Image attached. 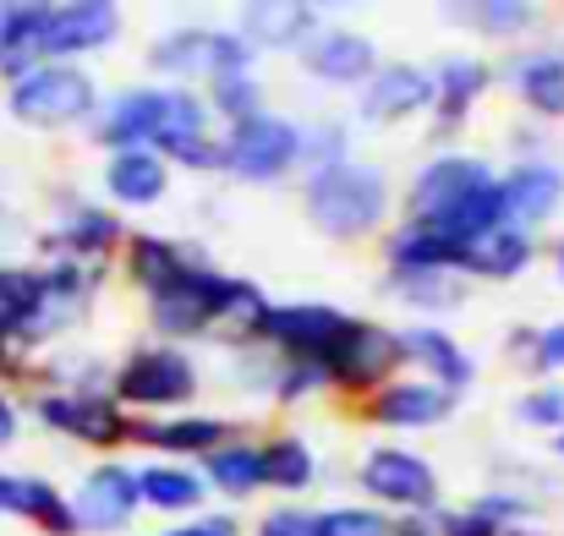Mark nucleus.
<instances>
[{"label":"nucleus","mask_w":564,"mask_h":536,"mask_svg":"<svg viewBox=\"0 0 564 536\" xmlns=\"http://www.w3.org/2000/svg\"><path fill=\"white\" fill-rule=\"evenodd\" d=\"M0 515L28 521L33 532H44V536H77V521H72L66 493H61L55 482H44V477L0 471Z\"/></svg>","instance_id":"nucleus-26"},{"label":"nucleus","mask_w":564,"mask_h":536,"mask_svg":"<svg viewBox=\"0 0 564 536\" xmlns=\"http://www.w3.org/2000/svg\"><path fill=\"white\" fill-rule=\"evenodd\" d=\"M357 488L373 499V510L383 504V515H389V510H400V515H427V510H438V471H433L416 449H400V444H378V449L362 455Z\"/></svg>","instance_id":"nucleus-8"},{"label":"nucleus","mask_w":564,"mask_h":536,"mask_svg":"<svg viewBox=\"0 0 564 536\" xmlns=\"http://www.w3.org/2000/svg\"><path fill=\"white\" fill-rule=\"evenodd\" d=\"M252 44L236 33V28H171L149 44V72L171 77V88H187V83H219V77H241L252 72Z\"/></svg>","instance_id":"nucleus-4"},{"label":"nucleus","mask_w":564,"mask_h":536,"mask_svg":"<svg viewBox=\"0 0 564 536\" xmlns=\"http://www.w3.org/2000/svg\"><path fill=\"white\" fill-rule=\"evenodd\" d=\"M482 181H494L488 160L482 154H433L416 176H411V192H405V219H427L438 225L466 192H477Z\"/></svg>","instance_id":"nucleus-13"},{"label":"nucleus","mask_w":564,"mask_h":536,"mask_svg":"<svg viewBox=\"0 0 564 536\" xmlns=\"http://www.w3.org/2000/svg\"><path fill=\"white\" fill-rule=\"evenodd\" d=\"M0 378H22V351L11 340H0Z\"/></svg>","instance_id":"nucleus-48"},{"label":"nucleus","mask_w":564,"mask_h":536,"mask_svg":"<svg viewBox=\"0 0 564 536\" xmlns=\"http://www.w3.org/2000/svg\"><path fill=\"white\" fill-rule=\"evenodd\" d=\"M400 367H405V357H400V329H383V324H368V318H346V335L329 351L335 389H346V394H378L389 383V372H400Z\"/></svg>","instance_id":"nucleus-12"},{"label":"nucleus","mask_w":564,"mask_h":536,"mask_svg":"<svg viewBox=\"0 0 564 536\" xmlns=\"http://www.w3.org/2000/svg\"><path fill=\"white\" fill-rule=\"evenodd\" d=\"M116 33H121V6H110V0H50L44 55H50V66L77 61V55H94V50L116 44Z\"/></svg>","instance_id":"nucleus-16"},{"label":"nucleus","mask_w":564,"mask_h":536,"mask_svg":"<svg viewBox=\"0 0 564 536\" xmlns=\"http://www.w3.org/2000/svg\"><path fill=\"white\" fill-rule=\"evenodd\" d=\"M171 165H187V171H225V149H219V138H197V143H187Z\"/></svg>","instance_id":"nucleus-45"},{"label":"nucleus","mask_w":564,"mask_h":536,"mask_svg":"<svg viewBox=\"0 0 564 536\" xmlns=\"http://www.w3.org/2000/svg\"><path fill=\"white\" fill-rule=\"evenodd\" d=\"M389 536H444V526H438V510H427V515H394Z\"/></svg>","instance_id":"nucleus-46"},{"label":"nucleus","mask_w":564,"mask_h":536,"mask_svg":"<svg viewBox=\"0 0 564 536\" xmlns=\"http://www.w3.org/2000/svg\"><path fill=\"white\" fill-rule=\"evenodd\" d=\"M383 252H389V274H460L466 241H455L449 230L427 219H405L389 230Z\"/></svg>","instance_id":"nucleus-25"},{"label":"nucleus","mask_w":564,"mask_h":536,"mask_svg":"<svg viewBox=\"0 0 564 536\" xmlns=\"http://www.w3.org/2000/svg\"><path fill=\"white\" fill-rule=\"evenodd\" d=\"M389 296L411 313H455L466 285H455V274H389Z\"/></svg>","instance_id":"nucleus-35"},{"label":"nucleus","mask_w":564,"mask_h":536,"mask_svg":"<svg viewBox=\"0 0 564 536\" xmlns=\"http://www.w3.org/2000/svg\"><path fill=\"white\" fill-rule=\"evenodd\" d=\"M499 186H505V225H516L527 236L564 208V171L549 160H521L516 171L499 176Z\"/></svg>","instance_id":"nucleus-22"},{"label":"nucleus","mask_w":564,"mask_h":536,"mask_svg":"<svg viewBox=\"0 0 564 536\" xmlns=\"http://www.w3.org/2000/svg\"><path fill=\"white\" fill-rule=\"evenodd\" d=\"M527 367L549 378H564V324H549V329H532V351H527Z\"/></svg>","instance_id":"nucleus-42"},{"label":"nucleus","mask_w":564,"mask_h":536,"mask_svg":"<svg viewBox=\"0 0 564 536\" xmlns=\"http://www.w3.org/2000/svg\"><path fill=\"white\" fill-rule=\"evenodd\" d=\"M516 422L521 427H532V433H564V378H549V383H538V389H527L521 400H516Z\"/></svg>","instance_id":"nucleus-39"},{"label":"nucleus","mask_w":564,"mask_h":536,"mask_svg":"<svg viewBox=\"0 0 564 536\" xmlns=\"http://www.w3.org/2000/svg\"><path fill=\"white\" fill-rule=\"evenodd\" d=\"M203 477L192 466H176V460H149L138 466V499L143 510H160V515H192L203 510Z\"/></svg>","instance_id":"nucleus-32"},{"label":"nucleus","mask_w":564,"mask_h":536,"mask_svg":"<svg viewBox=\"0 0 564 536\" xmlns=\"http://www.w3.org/2000/svg\"><path fill=\"white\" fill-rule=\"evenodd\" d=\"M0 340L22 357L44 351V269L39 263H0Z\"/></svg>","instance_id":"nucleus-18"},{"label":"nucleus","mask_w":564,"mask_h":536,"mask_svg":"<svg viewBox=\"0 0 564 536\" xmlns=\"http://www.w3.org/2000/svg\"><path fill=\"white\" fill-rule=\"evenodd\" d=\"M160 536H208V532H203V526L192 521V526H176V532H160Z\"/></svg>","instance_id":"nucleus-50"},{"label":"nucleus","mask_w":564,"mask_h":536,"mask_svg":"<svg viewBox=\"0 0 564 536\" xmlns=\"http://www.w3.org/2000/svg\"><path fill=\"white\" fill-rule=\"evenodd\" d=\"M44 258H66V263H88V269H105L121 247H127V230L116 219V208H99L88 197H61L55 203V225L50 236L39 241Z\"/></svg>","instance_id":"nucleus-9"},{"label":"nucleus","mask_w":564,"mask_h":536,"mask_svg":"<svg viewBox=\"0 0 564 536\" xmlns=\"http://www.w3.org/2000/svg\"><path fill=\"white\" fill-rule=\"evenodd\" d=\"M197 394V361L182 346H138L110 372V400L121 411H182Z\"/></svg>","instance_id":"nucleus-5"},{"label":"nucleus","mask_w":564,"mask_h":536,"mask_svg":"<svg viewBox=\"0 0 564 536\" xmlns=\"http://www.w3.org/2000/svg\"><path fill=\"white\" fill-rule=\"evenodd\" d=\"M362 416L378 427H394V433H427L455 416V394L427 378H389L378 394H368Z\"/></svg>","instance_id":"nucleus-15"},{"label":"nucleus","mask_w":564,"mask_h":536,"mask_svg":"<svg viewBox=\"0 0 564 536\" xmlns=\"http://www.w3.org/2000/svg\"><path fill=\"white\" fill-rule=\"evenodd\" d=\"M219 149H225V171L230 176L263 186V181L291 176L302 165V127L274 116V110H263V116H252L241 127H225Z\"/></svg>","instance_id":"nucleus-7"},{"label":"nucleus","mask_w":564,"mask_h":536,"mask_svg":"<svg viewBox=\"0 0 564 536\" xmlns=\"http://www.w3.org/2000/svg\"><path fill=\"white\" fill-rule=\"evenodd\" d=\"M94 138L105 154H121V149H154L165 165L208 138V105L192 94V88H127L116 94L110 105H99L94 116Z\"/></svg>","instance_id":"nucleus-1"},{"label":"nucleus","mask_w":564,"mask_h":536,"mask_svg":"<svg viewBox=\"0 0 564 536\" xmlns=\"http://www.w3.org/2000/svg\"><path fill=\"white\" fill-rule=\"evenodd\" d=\"M340 160H351V154H346V127H340V121L302 127V165H307V171H324V165H340Z\"/></svg>","instance_id":"nucleus-41"},{"label":"nucleus","mask_w":564,"mask_h":536,"mask_svg":"<svg viewBox=\"0 0 564 536\" xmlns=\"http://www.w3.org/2000/svg\"><path fill=\"white\" fill-rule=\"evenodd\" d=\"M318 6H302V0H252L241 6V22L236 33L258 50H307L313 33H318Z\"/></svg>","instance_id":"nucleus-24"},{"label":"nucleus","mask_w":564,"mask_h":536,"mask_svg":"<svg viewBox=\"0 0 564 536\" xmlns=\"http://www.w3.org/2000/svg\"><path fill=\"white\" fill-rule=\"evenodd\" d=\"M455 17H466V28H477L488 39H516L538 22V6H527V0H471V6H455Z\"/></svg>","instance_id":"nucleus-36"},{"label":"nucleus","mask_w":564,"mask_h":536,"mask_svg":"<svg viewBox=\"0 0 564 536\" xmlns=\"http://www.w3.org/2000/svg\"><path fill=\"white\" fill-rule=\"evenodd\" d=\"M171 192V165L154 149H121L105 160V197L116 208H154Z\"/></svg>","instance_id":"nucleus-27"},{"label":"nucleus","mask_w":564,"mask_h":536,"mask_svg":"<svg viewBox=\"0 0 564 536\" xmlns=\"http://www.w3.org/2000/svg\"><path fill=\"white\" fill-rule=\"evenodd\" d=\"M208 116H219L225 127H241V121H252V116H263V83L252 77V72H241V77H219V83H208Z\"/></svg>","instance_id":"nucleus-37"},{"label":"nucleus","mask_w":564,"mask_h":536,"mask_svg":"<svg viewBox=\"0 0 564 536\" xmlns=\"http://www.w3.org/2000/svg\"><path fill=\"white\" fill-rule=\"evenodd\" d=\"M313 482H318V455H313L296 433H280V438L263 444V488L302 499Z\"/></svg>","instance_id":"nucleus-33"},{"label":"nucleus","mask_w":564,"mask_h":536,"mask_svg":"<svg viewBox=\"0 0 564 536\" xmlns=\"http://www.w3.org/2000/svg\"><path fill=\"white\" fill-rule=\"evenodd\" d=\"M66 504H72L77 536L127 532V526L138 521V510H143V499H138V466H127V460H99V466L66 493Z\"/></svg>","instance_id":"nucleus-10"},{"label":"nucleus","mask_w":564,"mask_h":536,"mask_svg":"<svg viewBox=\"0 0 564 536\" xmlns=\"http://www.w3.org/2000/svg\"><path fill=\"white\" fill-rule=\"evenodd\" d=\"M532 263H538V236H527V230H516V225H499V230H488L482 241L466 247L460 274H466V280H516V274H527Z\"/></svg>","instance_id":"nucleus-29"},{"label":"nucleus","mask_w":564,"mask_h":536,"mask_svg":"<svg viewBox=\"0 0 564 536\" xmlns=\"http://www.w3.org/2000/svg\"><path fill=\"white\" fill-rule=\"evenodd\" d=\"M346 335V313L324 307V302H269L263 324H258V340L274 351V357L291 361H324L329 367V351L340 346Z\"/></svg>","instance_id":"nucleus-11"},{"label":"nucleus","mask_w":564,"mask_h":536,"mask_svg":"<svg viewBox=\"0 0 564 536\" xmlns=\"http://www.w3.org/2000/svg\"><path fill=\"white\" fill-rule=\"evenodd\" d=\"M302 66L324 88H362L383 61H378V44L368 33H357V28H318L313 44L302 50Z\"/></svg>","instance_id":"nucleus-17"},{"label":"nucleus","mask_w":564,"mask_h":536,"mask_svg":"<svg viewBox=\"0 0 564 536\" xmlns=\"http://www.w3.org/2000/svg\"><path fill=\"white\" fill-rule=\"evenodd\" d=\"M505 536H549V532H538V526H510Z\"/></svg>","instance_id":"nucleus-51"},{"label":"nucleus","mask_w":564,"mask_h":536,"mask_svg":"<svg viewBox=\"0 0 564 536\" xmlns=\"http://www.w3.org/2000/svg\"><path fill=\"white\" fill-rule=\"evenodd\" d=\"M197 263H208V258L182 247V241H171V236H154V230H138V236H127V247H121V269H127V280H132L143 296H165L176 280H187Z\"/></svg>","instance_id":"nucleus-23"},{"label":"nucleus","mask_w":564,"mask_h":536,"mask_svg":"<svg viewBox=\"0 0 564 536\" xmlns=\"http://www.w3.org/2000/svg\"><path fill=\"white\" fill-rule=\"evenodd\" d=\"M394 515H383L373 504H329L318 510V536H389Z\"/></svg>","instance_id":"nucleus-40"},{"label":"nucleus","mask_w":564,"mask_h":536,"mask_svg":"<svg viewBox=\"0 0 564 536\" xmlns=\"http://www.w3.org/2000/svg\"><path fill=\"white\" fill-rule=\"evenodd\" d=\"M488 88H494V66H488V61H477V55H449V61H438V72H433V116H438V132H455Z\"/></svg>","instance_id":"nucleus-28"},{"label":"nucleus","mask_w":564,"mask_h":536,"mask_svg":"<svg viewBox=\"0 0 564 536\" xmlns=\"http://www.w3.org/2000/svg\"><path fill=\"white\" fill-rule=\"evenodd\" d=\"M499 225H505V186H499V176L482 181L477 192H466V197L438 219V230H449V236H455V241H466V247H471V241H482V236H488V230H499Z\"/></svg>","instance_id":"nucleus-34"},{"label":"nucleus","mask_w":564,"mask_h":536,"mask_svg":"<svg viewBox=\"0 0 564 536\" xmlns=\"http://www.w3.org/2000/svg\"><path fill=\"white\" fill-rule=\"evenodd\" d=\"M324 389H335V378H329L324 361H291V357H280L274 383H269V394H274L280 405H302V400H313V394H324Z\"/></svg>","instance_id":"nucleus-38"},{"label":"nucleus","mask_w":564,"mask_h":536,"mask_svg":"<svg viewBox=\"0 0 564 536\" xmlns=\"http://www.w3.org/2000/svg\"><path fill=\"white\" fill-rule=\"evenodd\" d=\"M357 110L368 127H394V121L427 116L433 110V72H422L411 61H383L357 88Z\"/></svg>","instance_id":"nucleus-14"},{"label":"nucleus","mask_w":564,"mask_h":536,"mask_svg":"<svg viewBox=\"0 0 564 536\" xmlns=\"http://www.w3.org/2000/svg\"><path fill=\"white\" fill-rule=\"evenodd\" d=\"M258 536H318V515L302 504H280L258 521Z\"/></svg>","instance_id":"nucleus-43"},{"label":"nucleus","mask_w":564,"mask_h":536,"mask_svg":"<svg viewBox=\"0 0 564 536\" xmlns=\"http://www.w3.org/2000/svg\"><path fill=\"white\" fill-rule=\"evenodd\" d=\"M33 416H39V427H50V433H61V438H72V444H83V449H121L127 444V427H132V416L110 400V389H99V394H83V389H39L33 394Z\"/></svg>","instance_id":"nucleus-6"},{"label":"nucleus","mask_w":564,"mask_h":536,"mask_svg":"<svg viewBox=\"0 0 564 536\" xmlns=\"http://www.w3.org/2000/svg\"><path fill=\"white\" fill-rule=\"evenodd\" d=\"M549 258H554V274H560V285H564V236L549 247Z\"/></svg>","instance_id":"nucleus-49"},{"label":"nucleus","mask_w":564,"mask_h":536,"mask_svg":"<svg viewBox=\"0 0 564 536\" xmlns=\"http://www.w3.org/2000/svg\"><path fill=\"white\" fill-rule=\"evenodd\" d=\"M197 477H203V488H214L225 499H252V493H263V444L225 438L219 449L203 455Z\"/></svg>","instance_id":"nucleus-31"},{"label":"nucleus","mask_w":564,"mask_h":536,"mask_svg":"<svg viewBox=\"0 0 564 536\" xmlns=\"http://www.w3.org/2000/svg\"><path fill=\"white\" fill-rule=\"evenodd\" d=\"M389 176L378 165L362 160H340V165H324V171H307L302 181V208L313 219L318 236L329 241H362L378 236L383 219H389Z\"/></svg>","instance_id":"nucleus-2"},{"label":"nucleus","mask_w":564,"mask_h":536,"mask_svg":"<svg viewBox=\"0 0 564 536\" xmlns=\"http://www.w3.org/2000/svg\"><path fill=\"white\" fill-rule=\"evenodd\" d=\"M44 39H50V0H0V83L6 88L50 66Z\"/></svg>","instance_id":"nucleus-19"},{"label":"nucleus","mask_w":564,"mask_h":536,"mask_svg":"<svg viewBox=\"0 0 564 536\" xmlns=\"http://www.w3.org/2000/svg\"><path fill=\"white\" fill-rule=\"evenodd\" d=\"M505 83L516 88V99L543 116V121H564V55L560 50H532L521 61H510Z\"/></svg>","instance_id":"nucleus-30"},{"label":"nucleus","mask_w":564,"mask_h":536,"mask_svg":"<svg viewBox=\"0 0 564 536\" xmlns=\"http://www.w3.org/2000/svg\"><path fill=\"white\" fill-rule=\"evenodd\" d=\"M17 433H22V411H17V400L0 389V449L17 444Z\"/></svg>","instance_id":"nucleus-47"},{"label":"nucleus","mask_w":564,"mask_h":536,"mask_svg":"<svg viewBox=\"0 0 564 536\" xmlns=\"http://www.w3.org/2000/svg\"><path fill=\"white\" fill-rule=\"evenodd\" d=\"M400 357H405V367H416L427 383L449 389L455 400L477 383V361H471V351H466L449 329H433V324L400 329Z\"/></svg>","instance_id":"nucleus-20"},{"label":"nucleus","mask_w":564,"mask_h":536,"mask_svg":"<svg viewBox=\"0 0 564 536\" xmlns=\"http://www.w3.org/2000/svg\"><path fill=\"white\" fill-rule=\"evenodd\" d=\"M6 116L28 132H66V127H94L99 116V83L83 66H39L6 88Z\"/></svg>","instance_id":"nucleus-3"},{"label":"nucleus","mask_w":564,"mask_h":536,"mask_svg":"<svg viewBox=\"0 0 564 536\" xmlns=\"http://www.w3.org/2000/svg\"><path fill=\"white\" fill-rule=\"evenodd\" d=\"M438 526H444V536H505L494 521H482L471 504L466 510H438Z\"/></svg>","instance_id":"nucleus-44"},{"label":"nucleus","mask_w":564,"mask_h":536,"mask_svg":"<svg viewBox=\"0 0 564 536\" xmlns=\"http://www.w3.org/2000/svg\"><path fill=\"white\" fill-rule=\"evenodd\" d=\"M225 438H230L225 416H132L127 427V444H143L165 460H203Z\"/></svg>","instance_id":"nucleus-21"},{"label":"nucleus","mask_w":564,"mask_h":536,"mask_svg":"<svg viewBox=\"0 0 564 536\" xmlns=\"http://www.w3.org/2000/svg\"><path fill=\"white\" fill-rule=\"evenodd\" d=\"M554 460H564V433H560V438H554Z\"/></svg>","instance_id":"nucleus-52"}]
</instances>
